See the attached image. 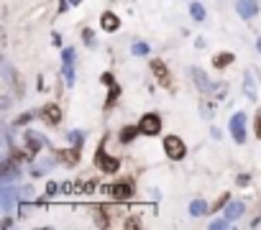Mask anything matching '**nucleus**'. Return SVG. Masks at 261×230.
Here are the masks:
<instances>
[{"label": "nucleus", "instance_id": "c756f323", "mask_svg": "<svg viewBox=\"0 0 261 230\" xmlns=\"http://www.w3.org/2000/svg\"><path fill=\"white\" fill-rule=\"evenodd\" d=\"M256 46H258V51H261V39H258V41H256Z\"/></svg>", "mask_w": 261, "mask_h": 230}, {"label": "nucleus", "instance_id": "ddd939ff", "mask_svg": "<svg viewBox=\"0 0 261 230\" xmlns=\"http://www.w3.org/2000/svg\"><path fill=\"white\" fill-rule=\"evenodd\" d=\"M139 133H141L139 126H123V131H120V143H130Z\"/></svg>", "mask_w": 261, "mask_h": 230}, {"label": "nucleus", "instance_id": "aec40b11", "mask_svg": "<svg viewBox=\"0 0 261 230\" xmlns=\"http://www.w3.org/2000/svg\"><path fill=\"white\" fill-rule=\"evenodd\" d=\"M134 54H136V56H146V54H149V44L136 41V44H134Z\"/></svg>", "mask_w": 261, "mask_h": 230}, {"label": "nucleus", "instance_id": "a878e982", "mask_svg": "<svg viewBox=\"0 0 261 230\" xmlns=\"http://www.w3.org/2000/svg\"><path fill=\"white\" fill-rule=\"evenodd\" d=\"M100 79H102L105 84H115V82H113V74H110V72H105V74H102Z\"/></svg>", "mask_w": 261, "mask_h": 230}, {"label": "nucleus", "instance_id": "f8f14e48", "mask_svg": "<svg viewBox=\"0 0 261 230\" xmlns=\"http://www.w3.org/2000/svg\"><path fill=\"white\" fill-rule=\"evenodd\" d=\"M233 59H236V56H233L230 51H223V54H215V56H213V67H215V69H225L228 64H233Z\"/></svg>", "mask_w": 261, "mask_h": 230}, {"label": "nucleus", "instance_id": "4be33fe9", "mask_svg": "<svg viewBox=\"0 0 261 230\" xmlns=\"http://www.w3.org/2000/svg\"><path fill=\"white\" fill-rule=\"evenodd\" d=\"M62 72H64V77H67V84H72V82H74V69H72V64H64Z\"/></svg>", "mask_w": 261, "mask_h": 230}, {"label": "nucleus", "instance_id": "5701e85b", "mask_svg": "<svg viewBox=\"0 0 261 230\" xmlns=\"http://www.w3.org/2000/svg\"><path fill=\"white\" fill-rule=\"evenodd\" d=\"M69 138L74 141V146H80V149H82V143H85V136H82L80 131H72V133H69Z\"/></svg>", "mask_w": 261, "mask_h": 230}, {"label": "nucleus", "instance_id": "c85d7f7f", "mask_svg": "<svg viewBox=\"0 0 261 230\" xmlns=\"http://www.w3.org/2000/svg\"><path fill=\"white\" fill-rule=\"evenodd\" d=\"M69 3H72V6H80V3H82V0H69Z\"/></svg>", "mask_w": 261, "mask_h": 230}, {"label": "nucleus", "instance_id": "b1692460", "mask_svg": "<svg viewBox=\"0 0 261 230\" xmlns=\"http://www.w3.org/2000/svg\"><path fill=\"white\" fill-rule=\"evenodd\" d=\"M62 59H64V64H72L74 62V49H64L62 51Z\"/></svg>", "mask_w": 261, "mask_h": 230}, {"label": "nucleus", "instance_id": "f257e3e1", "mask_svg": "<svg viewBox=\"0 0 261 230\" xmlns=\"http://www.w3.org/2000/svg\"><path fill=\"white\" fill-rule=\"evenodd\" d=\"M95 166L97 169H102V174H115L118 171V166H120V161L118 159H113V156H108L105 154V138H102V143L97 146V151H95Z\"/></svg>", "mask_w": 261, "mask_h": 230}, {"label": "nucleus", "instance_id": "7ed1b4c3", "mask_svg": "<svg viewBox=\"0 0 261 230\" xmlns=\"http://www.w3.org/2000/svg\"><path fill=\"white\" fill-rule=\"evenodd\" d=\"M139 128H141L144 136H156L162 131V118H159L156 112H146L144 118L139 121Z\"/></svg>", "mask_w": 261, "mask_h": 230}, {"label": "nucleus", "instance_id": "2eb2a0df", "mask_svg": "<svg viewBox=\"0 0 261 230\" xmlns=\"http://www.w3.org/2000/svg\"><path fill=\"white\" fill-rule=\"evenodd\" d=\"M205 212H207V202H205V199H195V202L190 205V215H192V217H202Z\"/></svg>", "mask_w": 261, "mask_h": 230}, {"label": "nucleus", "instance_id": "20e7f679", "mask_svg": "<svg viewBox=\"0 0 261 230\" xmlns=\"http://www.w3.org/2000/svg\"><path fill=\"white\" fill-rule=\"evenodd\" d=\"M102 192H105V194H110V197H113V199H118V202H125V199H130V197H134V187H130L128 182L110 184V187H105Z\"/></svg>", "mask_w": 261, "mask_h": 230}, {"label": "nucleus", "instance_id": "bb28decb", "mask_svg": "<svg viewBox=\"0 0 261 230\" xmlns=\"http://www.w3.org/2000/svg\"><path fill=\"white\" fill-rule=\"evenodd\" d=\"M31 118H34V115H31V112H29V115H21V118H18V126H21V123H29Z\"/></svg>", "mask_w": 261, "mask_h": 230}, {"label": "nucleus", "instance_id": "0eeeda50", "mask_svg": "<svg viewBox=\"0 0 261 230\" xmlns=\"http://www.w3.org/2000/svg\"><path fill=\"white\" fill-rule=\"evenodd\" d=\"M41 121H46L49 126H57V123L62 121V110H59V105L46 102V105L41 107Z\"/></svg>", "mask_w": 261, "mask_h": 230}, {"label": "nucleus", "instance_id": "6e6552de", "mask_svg": "<svg viewBox=\"0 0 261 230\" xmlns=\"http://www.w3.org/2000/svg\"><path fill=\"white\" fill-rule=\"evenodd\" d=\"M100 26H102V31L113 34V31H118V28H120V18H118L113 11H105V13L100 16Z\"/></svg>", "mask_w": 261, "mask_h": 230}, {"label": "nucleus", "instance_id": "423d86ee", "mask_svg": "<svg viewBox=\"0 0 261 230\" xmlns=\"http://www.w3.org/2000/svg\"><path fill=\"white\" fill-rule=\"evenodd\" d=\"M151 69H154L156 79H159V82H162L164 87L174 90V84H172V77H169V69H167V64H164L162 59H154V62H151Z\"/></svg>", "mask_w": 261, "mask_h": 230}, {"label": "nucleus", "instance_id": "9b49d317", "mask_svg": "<svg viewBox=\"0 0 261 230\" xmlns=\"http://www.w3.org/2000/svg\"><path fill=\"white\" fill-rule=\"evenodd\" d=\"M23 138H26V143H29V149H31V154H36V151H39V149H41V146L46 143V141H44L41 136H36L34 131H26V133H23Z\"/></svg>", "mask_w": 261, "mask_h": 230}, {"label": "nucleus", "instance_id": "cd10ccee", "mask_svg": "<svg viewBox=\"0 0 261 230\" xmlns=\"http://www.w3.org/2000/svg\"><path fill=\"white\" fill-rule=\"evenodd\" d=\"M67 8H69V0H59V11H62V13H64V11H67Z\"/></svg>", "mask_w": 261, "mask_h": 230}, {"label": "nucleus", "instance_id": "f3484780", "mask_svg": "<svg viewBox=\"0 0 261 230\" xmlns=\"http://www.w3.org/2000/svg\"><path fill=\"white\" fill-rule=\"evenodd\" d=\"M13 199H16V197H13V189L6 184V187H3V210H6V212L13 210Z\"/></svg>", "mask_w": 261, "mask_h": 230}, {"label": "nucleus", "instance_id": "dca6fc26", "mask_svg": "<svg viewBox=\"0 0 261 230\" xmlns=\"http://www.w3.org/2000/svg\"><path fill=\"white\" fill-rule=\"evenodd\" d=\"M241 212H243V205L241 202H233V205H225V217L233 222V220H238L241 217Z\"/></svg>", "mask_w": 261, "mask_h": 230}, {"label": "nucleus", "instance_id": "6ab92c4d", "mask_svg": "<svg viewBox=\"0 0 261 230\" xmlns=\"http://www.w3.org/2000/svg\"><path fill=\"white\" fill-rule=\"evenodd\" d=\"M118 95H120V87H118V84H110V92H108V100H105V107H113V102L118 100Z\"/></svg>", "mask_w": 261, "mask_h": 230}, {"label": "nucleus", "instance_id": "f03ea898", "mask_svg": "<svg viewBox=\"0 0 261 230\" xmlns=\"http://www.w3.org/2000/svg\"><path fill=\"white\" fill-rule=\"evenodd\" d=\"M164 154H167L172 161H179V159H185L187 146H185V141H182L179 136H167V138H164Z\"/></svg>", "mask_w": 261, "mask_h": 230}, {"label": "nucleus", "instance_id": "393cba45", "mask_svg": "<svg viewBox=\"0 0 261 230\" xmlns=\"http://www.w3.org/2000/svg\"><path fill=\"white\" fill-rule=\"evenodd\" d=\"M228 199H230V197H228V192H225V194H223V197H218V202H215V205H213V210H223V207H225V205H228Z\"/></svg>", "mask_w": 261, "mask_h": 230}, {"label": "nucleus", "instance_id": "4468645a", "mask_svg": "<svg viewBox=\"0 0 261 230\" xmlns=\"http://www.w3.org/2000/svg\"><path fill=\"white\" fill-rule=\"evenodd\" d=\"M192 77H195V82H197V87H200L202 92H213V84H210V79H207V77H205V74H202L197 67L192 69Z\"/></svg>", "mask_w": 261, "mask_h": 230}, {"label": "nucleus", "instance_id": "39448f33", "mask_svg": "<svg viewBox=\"0 0 261 230\" xmlns=\"http://www.w3.org/2000/svg\"><path fill=\"white\" fill-rule=\"evenodd\" d=\"M230 133L236 143H246V112H236L230 118Z\"/></svg>", "mask_w": 261, "mask_h": 230}, {"label": "nucleus", "instance_id": "a211bd4d", "mask_svg": "<svg viewBox=\"0 0 261 230\" xmlns=\"http://www.w3.org/2000/svg\"><path fill=\"white\" fill-rule=\"evenodd\" d=\"M190 16H192L195 21H205V8H202L200 3H192V6H190Z\"/></svg>", "mask_w": 261, "mask_h": 230}, {"label": "nucleus", "instance_id": "412c9836", "mask_svg": "<svg viewBox=\"0 0 261 230\" xmlns=\"http://www.w3.org/2000/svg\"><path fill=\"white\" fill-rule=\"evenodd\" d=\"M253 133H256V138L261 141V107L256 110V121H253Z\"/></svg>", "mask_w": 261, "mask_h": 230}, {"label": "nucleus", "instance_id": "1a4fd4ad", "mask_svg": "<svg viewBox=\"0 0 261 230\" xmlns=\"http://www.w3.org/2000/svg\"><path fill=\"white\" fill-rule=\"evenodd\" d=\"M236 8L243 18H253L258 13V6H256V0H236Z\"/></svg>", "mask_w": 261, "mask_h": 230}, {"label": "nucleus", "instance_id": "9d476101", "mask_svg": "<svg viewBox=\"0 0 261 230\" xmlns=\"http://www.w3.org/2000/svg\"><path fill=\"white\" fill-rule=\"evenodd\" d=\"M64 166H74L77 161H80V146H72V149H64V151H59V156H57Z\"/></svg>", "mask_w": 261, "mask_h": 230}]
</instances>
